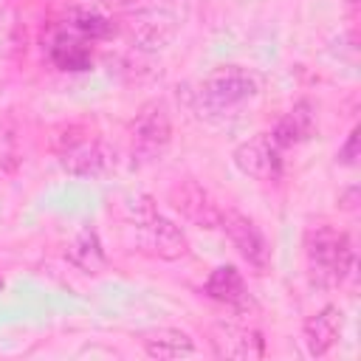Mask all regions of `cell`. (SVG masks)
Here are the masks:
<instances>
[{
  "instance_id": "6da1fadb",
  "label": "cell",
  "mask_w": 361,
  "mask_h": 361,
  "mask_svg": "<svg viewBox=\"0 0 361 361\" xmlns=\"http://www.w3.org/2000/svg\"><path fill=\"white\" fill-rule=\"evenodd\" d=\"M51 149L59 158V166L76 178H104L116 169V152L87 127V124H62L51 133Z\"/></svg>"
},
{
  "instance_id": "7a4b0ae2",
  "label": "cell",
  "mask_w": 361,
  "mask_h": 361,
  "mask_svg": "<svg viewBox=\"0 0 361 361\" xmlns=\"http://www.w3.org/2000/svg\"><path fill=\"white\" fill-rule=\"evenodd\" d=\"M305 259L310 282L319 288H338L355 265L350 237L327 223L305 231Z\"/></svg>"
},
{
  "instance_id": "3957f363",
  "label": "cell",
  "mask_w": 361,
  "mask_h": 361,
  "mask_svg": "<svg viewBox=\"0 0 361 361\" xmlns=\"http://www.w3.org/2000/svg\"><path fill=\"white\" fill-rule=\"evenodd\" d=\"M259 90L257 76L243 65H223L214 68L195 90V110L203 118H223Z\"/></svg>"
},
{
  "instance_id": "277c9868",
  "label": "cell",
  "mask_w": 361,
  "mask_h": 361,
  "mask_svg": "<svg viewBox=\"0 0 361 361\" xmlns=\"http://www.w3.org/2000/svg\"><path fill=\"white\" fill-rule=\"evenodd\" d=\"M127 220L138 228L141 234V248L158 259H166V262H175V259H183L189 254V240L186 234L172 223L166 220L149 197H133L127 203Z\"/></svg>"
},
{
  "instance_id": "5b68a950",
  "label": "cell",
  "mask_w": 361,
  "mask_h": 361,
  "mask_svg": "<svg viewBox=\"0 0 361 361\" xmlns=\"http://www.w3.org/2000/svg\"><path fill=\"white\" fill-rule=\"evenodd\" d=\"M172 141V121H169V113L161 102H149L138 110L135 121H133V130H130V155H133V164L138 166H147V164H155L161 161V155L166 152Z\"/></svg>"
},
{
  "instance_id": "8992f818",
  "label": "cell",
  "mask_w": 361,
  "mask_h": 361,
  "mask_svg": "<svg viewBox=\"0 0 361 361\" xmlns=\"http://www.w3.org/2000/svg\"><path fill=\"white\" fill-rule=\"evenodd\" d=\"M169 203L183 220H189L192 226H197L203 231H214L223 223L220 203L212 197V192L206 186H200L192 178H183L169 186Z\"/></svg>"
},
{
  "instance_id": "52a82bcc",
  "label": "cell",
  "mask_w": 361,
  "mask_h": 361,
  "mask_svg": "<svg viewBox=\"0 0 361 361\" xmlns=\"http://www.w3.org/2000/svg\"><path fill=\"white\" fill-rule=\"evenodd\" d=\"M220 228L228 234L231 245L237 248V254L257 271V274H265L271 268V245L265 240V234L259 231V226L245 217L243 212L237 209H226L223 212V223Z\"/></svg>"
},
{
  "instance_id": "ba28073f",
  "label": "cell",
  "mask_w": 361,
  "mask_h": 361,
  "mask_svg": "<svg viewBox=\"0 0 361 361\" xmlns=\"http://www.w3.org/2000/svg\"><path fill=\"white\" fill-rule=\"evenodd\" d=\"M234 166L254 180H276L282 172V149L268 133H259L234 149Z\"/></svg>"
},
{
  "instance_id": "9c48e42d",
  "label": "cell",
  "mask_w": 361,
  "mask_h": 361,
  "mask_svg": "<svg viewBox=\"0 0 361 361\" xmlns=\"http://www.w3.org/2000/svg\"><path fill=\"white\" fill-rule=\"evenodd\" d=\"M212 347L220 358H237V361H254L262 358V338L257 330L220 322L212 327Z\"/></svg>"
},
{
  "instance_id": "30bf717a",
  "label": "cell",
  "mask_w": 361,
  "mask_h": 361,
  "mask_svg": "<svg viewBox=\"0 0 361 361\" xmlns=\"http://www.w3.org/2000/svg\"><path fill=\"white\" fill-rule=\"evenodd\" d=\"M341 327H344V313L338 305H324L319 313H313L302 324V338H305L307 355H313V358L324 355L338 341Z\"/></svg>"
},
{
  "instance_id": "8fae6325",
  "label": "cell",
  "mask_w": 361,
  "mask_h": 361,
  "mask_svg": "<svg viewBox=\"0 0 361 361\" xmlns=\"http://www.w3.org/2000/svg\"><path fill=\"white\" fill-rule=\"evenodd\" d=\"M133 39L138 42V48L144 51H155V48H164L175 31H178V17L164 11V8H149V11H141L135 14L133 20Z\"/></svg>"
},
{
  "instance_id": "7c38bea8",
  "label": "cell",
  "mask_w": 361,
  "mask_h": 361,
  "mask_svg": "<svg viewBox=\"0 0 361 361\" xmlns=\"http://www.w3.org/2000/svg\"><path fill=\"white\" fill-rule=\"evenodd\" d=\"M313 133H316V113H313V104H310V102H296V104L279 118V124L274 127L271 138L276 141L279 149H288V147L305 144Z\"/></svg>"
},
{
  "instance_id": "4fadbf2b",
  "label": "cell",
  "mask_w": 361,
  "mask_h": 361,
  "mask_svg": "<svg viewBox=\"0 0 361 361\" xmlns=\"http://www.w3.org/2000/svg\"><path fill=\"white\" fill-rule=\"evenodd\" d=\"M206 293L226 305V307H234V310H245L251 305V296H248V288H245V279L240 276V271L234 265H220L212 271V276L206 279Z\"/></svg>"
},
{
  "instance_id": "5bb4252c",
  "label": "cell",
  "mask_w": 361,
  "mask_h": 361,
  "mask_svg": "<svg viewBox=\"0 0 361 361\" xmlns=\"http://www.w3.org/2000/svg\"><path fill=\"white\" fill-rule=\"evenodd\" d=\"M68 259L85 271V274H102L107 268V257H104V248H102V240L96 234V228H82L71 245H68Z\"/></svg>"
},
{
  "instance_id": "9a60e30c",
  "label": "cell",
  "mask_w": 361,
  "mask_h": 361,
  "mask_svg": "<svg viewBox=\"0 0 361 361\" xmlns=\"http://www.w3.org/2000/svg\"><path fill=\"white\" fill-rule=\"evenodd\" d=\"M144 350L149 358H180L192 355L195 344L183 330H158L144 338Z\"/></svg>"
},
{
  "instance_id": "2e32d148",
  "label": "cell",
  "mask_w": 361,
  "mask_h": 361,
  "mask_svg": "<svg viewBox=\"0 0 361 361\" xmlns=\"http://www.w3.org/2000/svg\"><path fill=\"white\" fill-rule=\"evenodd\" d=\"M65 31L79 37V39H104L113 34V23L96 11H87V8H73L68 17H65Z\"/></svg>"
},
{
  "instance_id": "e0dca14e",
  "label": "cell",
  "mask_w": 361,
  "mask_h": 361,
  "mask_svg": "<svg viewBox=\"0 0 361 361\" xmlns=\"http://www.w3.org/2000/svg\"><path fill=\"white\" fill-rule=\"evenodd\" d=\"M51 56H54V62H56L59 68H65V71H82V68L90 65V51L85 48V39H79V37H73V34H68V31L54 39Z\"/></svg>"
},
{
  "instance_id": "ac0fdd59",
  "label": "cell",
  "mask_w": 361,
  "mask_h": 361,
  "mask_svg": "<svg viewBox=\"0 0 361 361\" xmlns=\"http://www.w3.org/2000/svg\"><path fill=\"white\" fill-rule=\"evenodd\" d=\"M6 161H11V169L20 161V149H17V135L8 130H0V166L6 169Z\"/></svg>"
},
{
  "instance_id": "d6986e66",
  "label": "cell",
  "mask_w": 361,
  "mask_h": 361,
  "mask_svg": "<svg viewBox=\"0 0 361 361\" xmlns=\"http://www.w3.org/2000/svg\"><path fill=\"white\" fill-rule=\"evenodd\" d=\"M358 158H361V147H358V127H353V133L347 135L344 147L338 149V164H344V166H355V164H358Z\"/></svg>"
},
{
  "instance_id": "ffe728a7",
  "label": "cell",
  "mask_w": 361,
  "mask_h": 361,
  "mask_svg": "<svg viewBox=\"0 0 361 361\" xmlns=\"http://www.w3.org/2000/svg\"><path fill=\"white\" fill-rule=\"evenodd\" d=\"M358 197H361V189H358V186H347V189L338 195V209H344V212H358Z\"/></svg>"
},
{
  "instance_id": "44dd1931",
  "label": "cell",
  "mask_w": 361,
  "mask_h": 361,
  "mask_svg": "<svg viewBox=\"0 0 361 361\" xmlns=\"http://www.w3.org/2000/svg\"><path fill=\"white\" fill-rule=\"evenodd\" d=\"M102 6H110V8H127V6H133L135 0H99Z\"/></svg>"
}]
</instances>
